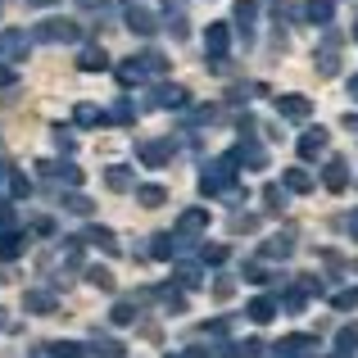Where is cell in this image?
Wrapping results in <instances>:
<instances>
[{
	"label": "cell",
	"mask_w": 358,
	"mask_h": 358,
	"mask_svg": "<svg viewBox=\"0 0 358 358\" xmlns=\"http://www.w3.org/2000/svg\"><path fill=\"white\" fill-rule=\"evenodd\" d=\"M236 182V159H218V164H204V177H200V186L209 195H218V191H227V186Z\"/></svg>",
	"instance_id": "1"
},
{
	"label": "cell",
	"mask_w": 358,
	"mask_h": 358,
	"mask_svg": "<svg viewBox=\"0 0 358 358\" xmlns=\"http://www.w3.org/2000/svg\"><path fill=\"white\" fill-rule=\"evenodd\" d=\"M32 36H36V41H78L82 27L73 23V18H45V23L36 27Z\"/></svg>",
	"instance_id": "2"
},
{
	"label": "cell",
	"mask_w": 358,
	"mask_h": 358,
	"mask_svg": "<svg viewBox=\"0 0 358 358\" xmlns=\"http://www.w3.org/2000/svg\"><path fill=\"white\" fill-rule=\"evenodd\" d=\"M272 358H317V341L313 336H290L272 350Z\"/></svg>",
	"instance_id": "3"
},
{
	"label": "cell",
	"mask_w": 358,
	"mask_h": 358,
	"mask_svg": "<svg viewBox=\"0 0 358 358\" xmlns=\"http://www.w3.org/2000/svg\"><path fill=\"white\" fill-rule=\"evenodd\" d=\"M168 155H173V136H164V141H141V159H145L150 168L168 164Z\"/></svg>",
	"instance_id": "4"
},
{
	"label": "cell",
	"mask_w": 358,
	"mask_h": 358,
	"mask_svg": "<svg viewBox=\"0 0 358 358\" xmlns=\"http://www.w3.org/2000/svg\"><path fill=\"white\" fill-rule=\"evenodd\" d=\"M127 27H131V32H141V36H150V32L159 27V18L150 14L145 5H131V9H127Z\"/></svg>",
	"instance_id": "5"
},
{
	"label": "cell",
	"mask_w": 358,
	"mask_h": 358,
	"mask_svg": "<svg viewBox=\"0 0 358 358\" xmlns=\"http://www.w3.org/2000/svg\"><path fill=\"white\" fill-rule=\"evenodd\" d=\"M231 159H236V164H250V168H263V164H268V155H263L259 141H241V145L231 150Z\"/></svg>",
	"instance_id": "6"
},
{
	"label": "cell",
	"mask_w": 358,
	"mask_h": 358,
	"mask_svg": "<svg viewBox=\"0 0 358 358\" xmlns=\"http://www.w3.org/2000/svg\"><path fill=\"white\" fill-rule=\"evenodd\" d=\"M87 350H82L78 341H55V345H41L32 358H82Z\"/></svg>",
	"instance_id": "7"
},
{
	"label": "cell",
	"mask_w": 358,
	"mask_h": 358,
	"mask_svg": "<svg viewBox=\"0 0 358 358\" xmlns=\"http://www.w3.org/2000/svg\"><path fill=\"white\" fill-rule=\"evenodd\" d=\"M227 41H231L227 23H213V27H209V36H204V50H209L213 59H222V55H227Z\"/></svg>",
	"instance_id": "8"
},
{
	"label": "cell",
	"mask_w": 358,
	"mask_h": 358,
	"mask_svg": "<svg viewBox=\"0 0 358 358\" xmlns=\"http://www.w3.org/2000/svg\"><path fill=\"white\" fill-rule=\"evenodd\" d=\"M155 105L159 109H186V87H159L155 91Z\"/></svg>",
	"instance_id": "9"
},
{
	"label": "cell",
	"mask_w": 358,
	"mask_h": 358,
	"mask_svg": "<svg viewBox=\"0 0 358 358\" xmlns=\"http://www.w3.org/2000/svg\"><path fill=\"white\" fill-rule=\"evenodd\" d=\"M204 222H209V209H186L182 218H177V236H191V231H200Z\"/></svg>",
	"instance_id": "10"
},
{
	"label": "cell",
	"mask_w": 358,
	"mask_h": 358,
	"mask_svg": "<svg viewBox=\"0 0 358 358\" xmlns=\"http://www.w3.org/2000/svg\"><path fill=\"white\" fill-rule=\"evenodd\" d=\"M277 109H281V118H295V122L308 118V100H304V96H281Z\"/></svg>",
	"instance_id": "11"
},
{
	"label": "cell",
	"mask_w": 358,
	"mask_h": 358,
	"mask_svg": "<svg viewBox=\"0 0 358 358\" xmlns=\"http://www.w3.org/2000/svg\"><path fill=\"white\" fill-rule=\"evenodd\" d=\"M327 186H331V191H345V186H350V164H345V159H331V164H327Z\"/></svg>",
	"instance_id": "12"
},
{
	"label": "cell",
	"mask_w": 358,
	"mask_h": 358,
	"mask_svg": "<svg viewBox=\"0 0 358 358\" xmlns=\"http://www.w3.org/2000/svg\"><path fill=\"white\" fill-rule=\"evenodd\" d=\"M322 150H327V131H322V127L304 131V141H299V155H304V159H313V155H322Z\"/></svg>",
	"instance_id": "13"
},
{
	"label": "cell",
	"mask_w": 358,
	"mask_h": 358,
	"mask_svg": "<svg viewBox=\"0 0 358 358\" xmlns=\"http://www.w3.org/2000/svg\"><path fill=\"white\" fill-rule=\"evenodd\" d=\"M78 64H82L87 73H100V69H109V55H105V50H96V45H87V50L78 55Z\"/></svg>",
	"instance_id": "14"
},
{
	"label": "cell",
	"mask_w": 358,
	"mask_h": 358,
	"mask_svg": "<svg viewBox=\"0 0 358 358\" xmlns=\"http://www.w3.org/2000/svg\"><path fill=\"white\" fill-rule=\"evenodd\" d=\"M272 313H277V299H272V295H263V299H254V304H250L254 322H272Z\"/></svg>",
	"instance_id": "15"
},
{
	"label": "cell",
	"mask_w": 358,
	"mask_h": 358,
	"mask_svg": "<svg viewBox=\"0 0 358 358\" xmlns=\"http://www.w3.org/2000/svg\"><path fill=\"white\" fill-rule=\"evenodd\" d=\"M168 191L164 186H136V204H145V209H155V204H164Z\"/></svg>",
	"instance_id": "16"
},
{
	"label": "cell",
	"mask_w": 358,
	"mask_h": 358,
	"mask_svg": "<svg viewBox=\"0 0 358 358\" xmlns=\"http://www.w3.org/2000/svg\"><path fill=\"white\" fill-rule=\"evenodd\" d=\"M141 78H145V69H141V59H127V64L118 69V82H122V87H136Z\"/></svg>",
	"instance_id": "17"
},
{
	"label": "cell",
	"mask_w": 358,
	"mask_h": 358,
	"mask_svg": "<svg viewBox=\"0 0 358 358\" xmlns=\"http://www.w3.org/2000/svg\"><path fill=\"white\" fill-rule=\"evenodd\" d=\"M73 122H82V127H96V122H105V114H100L96 105H78V109H73Z\"/></svg>",
	"instance_id": "18"
},
{
	"label": "cell",
	"mask_w": 358,
	"mask_h": 358,
	"mask_svg": "<svg viewBox=\"0 0 358 358\" xmlns=\"http://www.w3.org/2000/svg\"><path fill=\"white\" fill-rule=\"evenodd\" d=\"M304 14L313 18V23H331V0H308Z\"/></svg>",
	"instance_id": "19"
},
{
	"label": "cell",
	"mask_w": 358,
	"mask_h": 358,
	"mask_svg": "<svg viewBox=\"0 0 358 358\" xmlns=\"http://www.w3.org/2000/svg\"><path fill=\"white\" fill-rule=\"evenodd\" d=\"M109 317H114V322H118V327H127V322H136V304H131V299H118V304H114V313H109Z\"/></svg>",
	"instance_id": "20"
},
{
	"label": "cell",
	"mask_w": 358,
	"mask_h": 358,
	"mask_svg": "<svg viewBox=\"0 0 358 358\" xmlns=\"http://www.w3.org/2000/svg\"><path fill=\"white\" fill-rule=\"evenodd\" d=\"M131 118H136V109H131V100H118V105H114V109L105 114V122H131Z\"/></svg>",
	"instance_id": "21"
},
{
	"label": "cell",
	"mask_w": 358,
	"mask_h": 358,
	"mask_svg": "<svg viewBox=\"0 0 358 358\" xmlns=\"http://www.w3.org/2000/svg\"><path fill=\"white\" fill-rule=\"evenodd\" d=\"M87 241H96L100 250H118V245H114V231H109V227H91V231H87Z\"/></svg>",
	"instance_id": "22"
},
{
	"label": "cell",
	"mask_w": 358,
	"mask_h": 358,
	"mask_svg": "<svg viewBox=\"0 0 358 358\" xmlns=\"http://www.w3.org/2000/svg\"><path fill=\"white\" fill-rule=\"evenodd\" d=\"M336 345H341V354H350V350H358V322H354V327H345V331L336 336Z\"/></svg>",
	"instance_id": "23"
},
{
	"label": "cell",
	"mask_w": 358,
	"mask_h": 358,
	"mask_svg": "<svg viewBox=\"0 0 358 358\" xmlns=\"http://www.w3.org/2000/svg\"><path fill=\"white\" fill-rule=\"evenodd\" d=\"M286 186H290V191H313V177H308L304 168H295V173L286 177Z\"/></svg>",
	"instance_id": "24"
},
{
	"label": "cell",
	"mask_w": 358,
	"mask_h": 358,
	"mask_svg": "<svg viewBox=\"0 0 358 358\" xmlns=\"http://www.w3.org/2000/svg\"><path fill=\"white\" fill-rule=\"evenodd\" d=\"M317 69H322V73H336V41L322 45V55H317Z\"/></svg>",
	"instance_id": "25"
},
{
	"label": "cell",
	"mask_w": 358,
	"mask_h": 358,
	"mask_svg": "<svg viewBox=\"0 0 358 358\" xmlns=\"http://www.w3.org/2000/svg\"><path fill=\"white\" fill-rule=\"evenodd\" d=\"M290 254V236H272L268 241V259H286Z\"/></svg>",
	"instance_id": "26"
},
{
	"label": "cell",
	"mask_w": 358,
	"mask_h": 358,
	"mask_svg": "<svg viewBox=\"0 0 358 358\" xmlns=\"http://www.w3.org/2000/svg\"><path fill=\"white\" fill-rule=\"evenodd\" d=\"M141 69H145V73H164L168 64H164V55H159V50H150V55H141Z\"/></svg>",
	"instance_id": "27"
},
{
	"label": "cell",
	"mask_w": 358,
	"mask_h": 358,
	"mask_svg": "<svg viewBox=\"0 0 358 358\" xmlns=\"http://www.w3.org/2000/svg\"><path fill=\"white\" fill-rule=\"evenodd\" d=\"M109 186H114V191H127L131 186V177H127V168H109V177H105Z\"/></svg>",
	"instance_id": "28"
},
{
	"label": "cell",
	"mask_w": 358,
	"mask_h": 358,
	"mask_svg": "<svg viewBox=\"0 0 358 358\" xmlns=\"http://www.w3.org/2000/svg\"><path fill=\"white\" fill-rule=\"evenodd\" d=\"M87 277H91V286H100V290H114V277H109V268H91Z\"/></svg>",
	"instance_id": "29"
},
{
	"label": "cell",
	"mask_w": 358,
	"mask_h": 358,
	"mask_svg": "<svg viewBox=\"0 0 358 358\" xmlns=\"http://www.w3.org/2000/svg\"><path fill=\"white\" fill-rule=\"evenodd\" d=\"M23 304H27V308H36V313H41V308H55V299L45 295V290H32V295H27Z\"/></svg>",
	"instance_id": "30"
},
{
	"label": "cell",
	"mask_w": 358,
	"mask_h": 358,
	"mask_svg": "<svg viewBox=\"0 0 358 358\" xmlns=\"http://www.w3.org/2000/svg\"><path fill=\"white\" fill-rule=\"evenodd\" d=\"M64 209H69V213H91V200H87V195H69Z\"/></svg>",
	"instance_id": "31"
},
{
	"label": "cell",
	"mask_w": 358,
	"mask_h": 358,
	"mask_svg": "<svg viewBox=\"0 0 358 358\" xmlns=\"http://www.w3.org/2000/svg\"><path fill=\"white\" fill-rule=\"evenodd\" d=\"M118 354H122L118 341H96V358H118Z\"/></svg>",
	"instance_id": "32"
},
{
	"label": "cell",
	"mask_w": 358,
	"mask_h": 358,
	"mask_svg": "<svg viewBox=\"0 0 358 358\" xmlns=\"http://www.w3.org/2000/svg\"><path fill=\"white\" fill-rule=\"evenodd\" d=\"M9 191H14V195H32V182H27L23 173H14V177H9Z\"/></svg>",
	"instance_id": "33"
},
{
	"label": "cell",
	"mask_w": 358,
	"mask_h": 358,
	"mask_svg": "<svg viewBox=\"0 0 358 358\" xmlns=\"http://www.w3.org/2000/svg\"><path fill=\"white\" fill-rule=\"evenodd\" d=\"M168 32L182 41V36H186V18H182V14H168Z\"/></svg>",
	"instance_id": "34"
},
{
	"label": "cell",
	"mask_w": 358,
	"mask_h": 358,
	"mask_svg": "<svg viewBox=\"0 0 358 358\" xmlns=\"http://www.w3.org/2000/svg\"><path fill=\"white\" fill-rule=\"evenodd\" d=\"M336 308H358V290H341V295H336Z\"/></svg>",
	"instance_id": "35"
},
{
	"label": "cell",
	"mask_w": 358,
	"mask_h": 358,
	"mask_svg": "<svg viewBox=\"0 0 358 358\" xmlns=\"http://www.w3.org/2000/svg\"><path fill=\"white\" fill-rule=\"evenodd\" d=\"M227 259V250H222V245H204V263H222Z\"/></svg>",
	"instance_id": "36"
},
{
	"label": "cell",
	"mask_w": 358,
	"mask_h": 358,
	"mask_svg": "<svg viewBox=\"0 0 358 358\" xmlns=\"http://www.w3.org/2000/svg\"><path fill=\"white\" fill-rule=\"evenodd\" d=\"M177 281L191 290V286H200V272H195V268H182V272H177Z\"/></svg>",
	"instance_id": "37"
},
{
	"label": "cell",
	"mask_w": 358,
	"mask_h": 358,
	"mask_svg": "<svg viewBox=\"0 0 358 358\" xmlns=\"http://www.w3.org/2000/svg\"><path fill=\"white\" fill-rule=\"evenodd\" d=\"M263 200L277 209V204H286V195H281V186H268V191H263Z\"/></svg>",
	"instance_id": "38"
},
{
	"label": "cell",
	"mask_w": 358,
	"mask_h": 358,
	"mask_svg": "<svg viewBox=\"0 0 358 358\" xmlns=\"http://www.w3.org/2000/svg\"><path fill=\"white\" fill-rule=\"evenodd\" d=\"M14 82V69H0V87H9Z\"/></svg>",
	"instance_id": "39"
},
{
	"label": "cell",
	"mask_w": 358,
	"mask_h": 358,
	"mask_svg": "<svg viewBox=\"0 0 358 358\" xmlns=\"http://www.w3.org/2000/svg\"><path fill=\"white\" fill-rule=\"evenodd\" d=\"M350 236H354V241H358V209H354V213H350Z\"/></svg>",
	"instance_id": "40"
},
{
	"label": "cell",
	"mask_w": 358,
	"mask_h": 358,
	"mask_svg": "<svg viewBox=\"0 0 358 358\" xmlns=\"http://www.w3.org/2000/svg\"><path fill=\"white\" fill-rule=\"evenodd\" d=\"M345 127H350V131H358V114H350V118H345Z\"/></svg>",
	"instance_id": "41"
},
{
	"label": "cell",
	"mask_w": 358,
	"mask_h": 358,
	"mask_svg": "<svg viewBox=\"0 0 358 358\" xmlns=\"http://www.w3.org/2000/svg\"><path fill=\"white\" fill-rule=\"evenodd\" d=\"M0 182H9V168L5 164H0Z\"/></svg>",
	"instance_id": "42"
},
{
	"label": "cell",
	"mask_w": 358,
	"mask_h": 358,
	"mask_svg": "<svg viewBox=\"0 0 358 358\" xmlns=\"http://www.w3.org/2000/svg\"><path fill=\"white\" fill-rule=\"evenodd\" d=\"M350 96H358V78H354V82H350Z\"/></svg>",
	"instance_id": "43"
},
{
	"label": "cell",
	"mask_w": 358,
	"mask_h": 358,
	"mask_svg": "<svg viewBox=\"0 0 358 358\" xmlns=\"http://www.w3.org/2000/svg\"><path fill=\"white\" fill-rule=\"evenodd\" d=\"M27 5H55V0H27Z\"/></svg>",
	"instance_id": "44"
},
{
	"label": "cell",
	"mask_w": 358,
	"mask_h": 358,
	"mask_svg": "<svg viewBox=\"0 0 358 358\" xmlns=\"http://www.w3.org/2000/svg\"><path fill=\"white\" fill-rule=\"evenodd\" d=\"M168 358H173V354H168ZM177 358H195V354H177Z\"/></svg>",
	"instance_id": "45"
},
{
	"label": "cell",
	"mask_w": 358,
	"mask_h": 358,
	"mask_svg": "<svg viewBox=\"0 0 358 358\" xmlns=\"http://www.w3.org/2000/svg\"><path fill=\"white\" fill-rule=\"evenodd\" d=\"M82 5H100V0H82Z\"/></svg>",
	"instance_id": "46"
},
{
	"label": "cell",
	"mask_w": 358,
	"mask_h": 358,
	"mask_svg": "<svg viewBox=\"0 0 358 358\" xmlns=\"http://www.w3.org/2000/svg\"><path fill=\"white\" fill-rule=\"evenodd\" d=\"M0 327H5V308H0Z\"/></svg>",
	"instance_id": "47"
},
{
	"label": "cell",
	"mask_w": 358,
	"mask_h": 358,
	"mask_svg": "<svg viewBox=\"0 0 358 358\" xmlns=\"http://www.w3.org/2000/svg\"><path fill=\"white\" fill-rule=\"evenodd\" d=\"M354 36H358V27H354Z\"/></svg>",
	"instance_id": "48"
}]
</instances>
